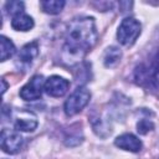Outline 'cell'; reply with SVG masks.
<instances>
[{"mask_svg": "<svg viewBox=\"0 0 159 159\" xmlns=\"http://www.w3.org/2000/svg\"><path fill=\"white\" fill-rule=\"evenodd\" d=\"M98 39L94 19L91 16H78L70 21L66 35L63 53L66 60H81L93 48Z\"/></svg>", "mask_w": 159, "mask_h": 159, "instance_id": "1", "label": "cell"}, {"mask_svg": "<svg viewBox=\"0 0 159 159\" xmlns=\"http://www.w3.org/2000/svg\"><path fill=\"white\" fill-rule=\"evenodd\" d=\"M134 81L140 86L159 89V50L149 58L148 62L140 63L135 68Z\"/></svg>", "mask_w": 159, "mask_h": 159, "instance_id": "2", "label": "cell"}, {"mask_svg": "<svg viewBox=\"0 0 159 159\" xmlns=\"http://www.w3.org/2000/svg\"><path fill=\"white\" fill-rule=\"evenodd\" d=\"M142 32L140 22L134 17H125L122 20L117 30V40L123 46H132Z\"/></svg>", "mask_w": 159, "mask_h": 159, "instance_id": "3", "label": "cell"}, {"mask_svg": "<svg viewBox=\"0 0 159 159\" xmlns=\"http://www.w3.org/2000/svg\"><path fill=\"white\" fill-rule=\"evenodd\" d=\"M89 98H91V92L86 87H83V86L77 87L70 94V97L65 101L63 111H65L66 116L72 117V116L78 114L88 104Z\"/></svg>", "mask_w": 159, "mask_h": 159, "instance_id": "4", "label": "cell"}, {"mask_svg": "<svg viewBox=\"0 0 159 159\" xmlns=\"http://www.w3.org/2000/svg\"><path fill=\"white\" fill-rule=\"evenodd\" d=\"M24 145V138L16 130L4 128L0 134V147L7 154H16Z\"/></svg>", "mask_w": 159, "mask_h": 159, "instance_id": "5", "label": "cell"}, {"mask_svg": "<svg viewBox=\"0 0 159 159\" xmlns=\"http://www.w3.org/2000/svg\"><path fill=\"white\" fill-rule=\"evenodd\" d=\"M45 81L43 77L41 75H36L34 76L25 86H22V88L20 89L19 94L24 101H36L41 97L42 91H43V86H45Z\"/></svg>", "mask_w": 159, "mask_h": 159, "instance_id": "6", "label": "cell"}, {"mask_svg": "<svg viewBox=\"0 0 159 159\" xmlns=\"http://www.w3.org/2000/svg\"><path fill=\"white\" fill-rule=\"evenodd\" d=\"M68 88H70V81L57 75L46 78L43 86V91L51 97H62L63 94H66Z\"/></svg>", "mask_w": 159, "mask_h": 159, "instance_id": "7", "label": "cell"}, {"mask_svg": "<svg viewBox=\"0 0 159 159\" xmlns=\"http://www.w3.org/2000/svg\"><path fill=\"white\" fill-rule=\"evenodd\" d=\"M114 144L119 149H123V150L130 152V153H138L143 148L142 140L132 133H123V134L118 135L114 139Z\"/></svg>", "mask_w": 159, "mask_h": 159, "instance_id": "8", "label": "cell"}, {"mask_svg": "<svg viewBox=\"0 0 159 159\" xmlns=\"http://www.w3.org/2000/svg\"><path fill=\"white\" fill-rule=\"evenodd\" d=\"M37 55H39L37 41L29 42L21 47V50L17 55V65H20L24 68H27L32 63V61L37 57Z\"/></svg>", "mask_w": 159, "mask_h": 159, "instance_id": "9", "label": "cell"}, {"mask_svg": "<svg viewBox=\"0 0 159 159\" xmlns=\"http://www.w3.org/2000/svg\"><path fill=\"white\" fill-rule=\"evenodd\" d=\"M34 19L25 12L19 14L11 19V27L16 31H29L34 27Z\"/></svg>", "mask_w": 159, "mask_h": 159, "instance_id": "10", "label": "cell"}, {"mask_svg": "<svg viewBox=\"0 0 159 159\" xmlns=\"http://www.w3.org/2000/svg\"><path fill=\"white\" fill-rule=\"evenodd\" d=\"M120 58H122V51L117 46L107 47L104 53H103V63L108 68H112V67L117 66L119 63Z\"/></svg>", "mask_w": 159, "mask_h": 159, "instance_id": "11", "label": "cell"}, {"mask_svg": "<svg viewBox=\"0 0 159 159\" xmlns=\"http://www.w3.org/2000/svg\"><path fill=\"white\" fill-rule=\"evenodd\" d=\"M91 123H92V128L94 130V133L102 138H106L108 134H111L112 129L108 122H106L104 119H102L99 116H92L91 117Z\"/></svg>", "mask_w": 159, "mask_h": 159, "instance_id": "12", "label": "cell"}, {"mask_svg": "<svg viewBox=\"0 0 159 159\" xmlns=\"http://www.w3.org/2000/svg\"><path fill=\"white\" fill-rule=\"evenodd\" d=\"M37 120L34 116L29 117H17L15 120V129L19 132H32L37 128Z\"/></svg>", "mask_w": 159, "mask_h": 159, "instance_id": "13", "label": "cell"}, {"mask_svg": "<svg viewBox=\"0 0 159 159\" xmlns=\"http://www.w3.org/2000/svg\"><path fill=\"white\" fill-rule=\"evenodd\" d=\"M40 5L46 14L57 15L63 10L66 2L63 0H45V1H41Z\"/></svg>", "mask_w": 159, "mask_h": 159, "instance_id": "14", "label": "cell"}, {"mask_svg": "<svg viewBox=\"0 0 159 159\" xmlns=\"http://www.w3.org/2000/svg\"><path fill=\"white\" fill-rule=\"evenodd\" d=\"M0 42H1V55H0V60L4 62V61H6L7 58H10V57L15 53L16 48H15L14 42H12L10 39H7L6 36H4V35L0 37Z\"/></svg>", "mask_w": 159, "mask_h": 159, "instance_id": "15", "label": "cell"}, {"mask_svg": "<svg viewBox=\"0 0 159 159\" xmlns=\"http://www.w3.org/2000/svg\"><path fill=\"white\" fill-rule=\"evenodd\" d=\"M24 2L22 1H16V0H11V1H7L5 4V9L7 11L9 15H11L12 17L19 15V14H22L24 12Z\"/></svg>", "mask_w": 159, "mask_h": 159, "instance_id": "16", "label": "cell"}, {"mask_svg": "<svg viewBox=\"0 0 159 159\" xmlns=\"http://www.w3.org/2000/svg\"><path fill=\"white\" fill-rule=\"evenodd\" d=\"M153 129H154V123L150 119L143 118L137 123V132L139 134H147Z\"/></svg>", "mask_w": 159, "mask_h": 159, "instance_id": "17", "label": "cell"}, {"mask_svg": "<svg viewBox=\"0 0 159 159\" xmlns=\"http://www.w3.org/2000/svg\"><path fill=\"white\" fill-rule=\"evenodd\" d=\"M1 83H2V88H1V93L4 94V93H5V91H6V88H7V83H6V81H5L4 78H1Z\"/></svg>", "mask_w": 159, "mask_h": 159, "instance_id": "18", "label": "cell"}]
</instances>
